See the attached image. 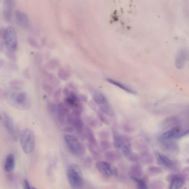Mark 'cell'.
Wrapping results in <instances>:
<instances>
[{
	"label": "cell",
	"instance_id": "cell-1",
	"mask_svg": "<svg viewBox=\"0 0 189 189\" xmlns=\"http://www.w3.org/2000/svg\"><path fill=\"white\" fill-rule=\"evenodd\" d=\"M20 144L22 150L26 154L32 153L34 149L36 137L33 130L26 128L23 130L20 135Z\"/></svg>",
	"mask_w": 189,
	"mask_h": 189
},
{
	"label": "cell",
	"instance_id": "cell-2",
	"mask_svg": "<svg viewBox=\"0 0 189 189\" xmlns=\"http://www.w3.org/2000/svg\"><path fill=\"white\" fill-rule=\"evenodd\" d=\"M67 175L70 186L73 189H80L83 185V174L80 167L74 164L70 165L67 170Z\"/></svg>",
	"mask_w": 189,
	"mask_h": 189
},
{
	"label": "cell",
	"instance_id": "cell-3",
	"mask_svg": "<svg viewBox=\"0 0 189 189\" xmlns=\"http://www.w3.org/2000/svg\"><path fill=\"white\" fill-rule=\"evenodd\" d=\"M64 139L72 154L77 157H81L85 154L86 148L77 137L70 134H65Z\"/></svg>",
	"mask_w": 189,
	"mask_h": 189
},
{
	"label": "cell",
	"instance_id": "cell-4",
	"mask_svg": "<svg viewBox=\"0 0 189 189\" xmlns=\"http://www.w3.org/2000/svg\"><path fill=\"white\" fill-rule=\"evenodd\" d=\"M92 97L103 113L109 116H113L114 114L113 109L108 100L102 93L98 91H94L92 93Z\"/></svg>",
	"mask_w": 189,
	"mask_h": 189
},
{
	"label": "cell",
	"instance_id": "cell-5",
	"mask_svg": "<svg viewBox=\"0 0 189 189\" xmlns=\"http://www.w3.org/2000/svg\"><path fill=\"white\" fill-rule=\"evenodd\" d=\"M9 97L11 103L18 109H27L31 106L30 98L25 92H15L11 94Z\"/></svg>",
	"mask_w": 189,
	"mask_h": 189
},
{
	"label": "cell",
	"instance_id": "cell-6",
	"mask_svg": "<svg viewBox=\"0 0 189 189\" xmlns=\"http://www.w3.org/2000/svg\"><path fill=\"white\" fill-rule=\"evenodd\" d=\"M3 38L7 50L15 52L18 45L17 35L15 29L12 26L5 29Z\"/></svg>",
	"mask_w": 189,
	"mask_h": 189
},
{
	"label": "cell",
	"instance_id": "cell-7",
	"mask_svg": "<svg viewBox=\"0 0 189 189\" xmlns=\"http://www.w3.org/2000/svg\"><path fill=\"white\" fill-rule=\"evenodd\" d=\"M188 130L182 131L181 127L178 125L170 128L165 132L163 133L159 138L160 140H174L180 138L188 134Z\"/></svg>",
	"mask_w": 189,
	"mask_h": 189
},
{
	"label": "cell",
	"instance_id": "cell-8",
	"mask_svg": "<svg viewBox=\"0 0 189 189\" xmlns=\"http://www.w3.org/2000/svg\"><path fill=\"white\" fill-rule=\"evenodd\" d=\"M121 149L123 150V154L127 159L131 161H137L139 159L138 156L131 150L130 141L127 137L122 136Z\"/></svg>",
	"mask_w": 189,
	"mask_h": 189
},
{
	"label": "cell",
	"instance_id": "cell-9",
	"mask_svg": "<svg viewBox=\"0 0 189 189\" xmlns=\"http://www.w3.org/2000/svg\"><path fill=\"white\" fill-rule=\"evenodd\" d=\"M96 168L100 173L106 176H115L118 174L116 168L107 161L98 162L96 164Z\"/></svg>",
	"mask_w": 189,
	"mask_h": 189
},
{
	"label": "cell",
	"instance_id": "cell-10",
	"mask_svg": "<svg viewBox=\"0 0 189 189\" xmlns=\"http://www.w3.org/2000/svg\"><path fill=\"white\" fill-rule=\"evenodd\" d=\"M160 147L162 151L170 156H175L179 152V145L174 140H160Z\"/></svg>",
	"mask_w": 189,
	"mask_h": 189
},
{
	"label": "cell",
	"instance_id": "cell-11",
	"mask_svg": "<svg viewBox=\"0 0 189 189\" xmlns=\"http://www.w3.org/2000/svg\"><path fill=\"white\" fill-rule=\"evenodd\" d=\"M157 161L160 165L165 169L169 170H176L178 168V164L175 161L170 159L167 156L156 152L155 154Z\"/></svg>",
	"mask_w": 189,
	"mask_h": 189
},
{
	"label": "cell",
	"instance_id": "cell-12",
	"mask_svg": "<svg viewBox=\"0 0 189 189\" xmlns=\"http://www.w3.org/2000/svg\"><path fill=\"white\" fill-rule=\"evenodd\" d=\"M171 182L170 189H178L181 188L185 182V178L183 176L176 174H172L168 178Z\"/></svg>",
	"mask_w": 189,
	"mask_h": 189
},
{
	"label": "cell",
	"instance_id": "cell-13",
	"mask_svg": "<svg viewBox=\"0 0 189 189\" xmlns=\"http://www.w3.org/2000/svg\"><path fill=\"white\" fill-rule=\"evenodd\" d=\"M3 124L9 134L12 137H16V130L12 117L7 113L3 114Z\"/></svg>",
	"mask_w": 189,
	"mask_h": 189
},
{
	"label": "cell",
	"instance_id": "cell-14",
	"mask_svg": "<svg viewBox=\"0 0 189 189\" xmlns=\"http://www.w3.org/2000/svg\"><path fill=\"white\" fill-rule=\"evenodd\" d=\"M188 52L185 50H181L178 53L175 61V67L178 69H182L188 60Z\"/></svg>",
	"mask_w": 189,
	"mask_h": 189
},
{
	"label": "cell",
	"instance_id": "cell-15",
	"mask_svg": "<svg viewBox=\"0 0 189 189\" xmlns=\"http://www.w3.org/2000/svg\"><path fill=\"white\" fill-rule=\"evenodd\" d=\"M13 0H3V17L5 20L9 22L11 19Z\"/></svg>",
	"mask_w": 189,
	"mask_h": 189
},
{
	"label": "cell",
	"instance_id": "cell-16",
	"mask_svg": "<svg viewBox=\"0 0 189 189\" xmlns=\"http://www.w3.org/2000/svg\"><path fill=\"white\" fill-rule=\"evenodd\" d=\"M15 17L18 24L22 27H26L29 24V20L27 15L20 10L15 11Z\"/></svg>",
	"mask_w": 189,
	"mask_h": 189
},
{
	"label": "cell",
	"instance_id": "cell-17",
	"mask_svg": "<svg viewBox=\"0 0 189 189\" xmlns=\"http://www.w3.org/2000/svg\"><path fill=\"white\" fill-rule=\"evenodd\" d=\"M15 157L13 154H9L5 161L4 169L7 172H11L15 169Z\"/></svg>",
	"mask_w": 189,
	"mask_h": 189
},
{
	"label": "cell",
	"instance_id": "cell-18",
	"mask_svg": "<svg viewBox=\"0 0 189 189\" xmlns=\"http://www.w3.org/2000/svg\"><path fill=\"white\" fill-rule=\"evenodd\" d=\"M106 80L108 83H109L113 84V85H114V86H117V87L119 88L121 90H124L125 92H126L127 93H129L130 94H136V92L134 90H133L132 88H131L129 87H128V86H126V85L121 83L120 82L117 81L115 80H113V79L109 78H107Z\"/></svg>",
	"mask_w": 189,
	"mask_h": 189
},
{
	"label": "cell",
	"instance_id": "cell-19",
	"mask_svg": "<svg viewBox=\"0 0 189 189\" xmlns=\"http://www.w3.org/2000/svg\"><path fill=\"white\" fill-rule=\"evenodd\" d=\"M130 174L131 177L141 178L143 176V169L138 164L132 165L130 169Z\"/></svg>",
	"mask_w": 189,
	"mask_h": 189
},
{
	"label": "cell",
	"instance_id": "cell-20",
	"mask_svg": "<svg viewBox=\"0 0 189 189\" xmlns=\"http://www.w3.org/2000/svg\"><path fill=\"white\" fill-rule=\"evenodd\" d=\"M178 123V119L176 117H170L168 118L165 120L164 123L162 124V127L165 128H171L174 126L177 125Z\"/></svg>",
	"mask_w": 189,
	"mask_h": 189
},
{
	"label": "cell",
	"instance_id": "cell-21",
	"mask_svg": "<svg viewBox=\"0 0 189 189\" xmlns=\"http://www.w3.org/2000/svg\"><path fill=\"white\" fill-rule=\"evenodd\" d=\"M113 140L115 148L117 149H120L122 143V136L119 135L117 132L114 131L113 134Z\"/></svg>",
	"mask_w": 189,
	"mask_h": 189
},
{
	"label": "cell",
	"instance_id": "cell-22",
	"mask_svg": "<svg viewBox=\"0 0 189 189\" xmlns=\"http://www.w3.org/2000/svg\"><path fill=\"white\" fill-rule=\"evenodd\" d=\"M133 180L135 182L138 187L140 189H147L148 186L145 180L142 179L141 178H134L131 177Z\"/></svg>",
	"mask_w": 189,
	"mask_h": 189
},
{
	"label": "cell",
	"instance_id": "cell-23",
	"mask_svg": "<svg viewBox=\"0 0 189 189\" xmlns=\"http://www.w3.org/2000/svg\"><path fill=\"white\" fill-rule=\"evenodd\" d=\"M148 174L151 176H156L162 172V169L158 166H150L148 169Z\"/></svg>",
	"mask_w": 189,
	"mask_h": 189
},
{
	"label": "cell",
	"instance_id": "cell-24",
	"mask_svg": "<svg viewBox=\"0 0 189 189\" xmlns=\"http://www.w3.org/2000/svg\"><path fill=\"white\" fill-rule=\"evenodd\" d=\"M141 159L144 162H145L147 164L152 163L153 161V158L151 155L149 154V153L144 151L141 154Z\"/></svg>",
	"mask_w": 189,
	"mask_h": 189
},
{
	"label": "cell",
	"instance_id": "cell-25",
	"mask_svg": "<svg viewBox=\"0 0 189 189\" xmlns=\"http://www.w3.org/2000/svg\"><path fill=\"white\" fill-rule=\"evenodd\" d=\"M58 77L61 80H67L70 77V73L68 71L64 69H61L59 70L58 73Z\"/></svg>",
	"mask_w": 189,
	"mask_h": 189
},
{
	"label": "cell",
	"instance_id": "cell-26",
	"mask_svg": "<svg viewBox=\"0 0 189 189\" xmlns=\"http://www.w3.org/2000/svg\"><path fill=\"white\" fill-rule=\"evenodd\" d=\"M105 157L107 159L110 161H114L115 160L117 159L118 157L117 153L113 151H110L106 153Z\"/></svg>",
	"mask_w": 189,
	"mask_h": 189
},
{
	"label": "cell",
	"instance_id": "cell-27",
	"mask_svg": "<svg viewBox=\"0 0 189 189\" xmlns=\"http://www.w3.org/2000/svg\"><path fill=\"white\" fill-rule=\"evenodd\" d=\"M58 64V62L57 60H51L47 63V67L50 70H54L57 67Z\"/></svg>",
	"mask_w": 189,
	"mask_h": 189
},
{
	"label": "cell",
	"instance_id": "cell-28",
	"mask_svg": "<svg viewBox=\"0 0 189 189\" xmlns=\"http://www.w3.org/2000/svg\"><path fill=\"white\" fill-rule=\"evenodd\" d=\"M151 188L152 189H160L163 188V186L164 185V183L161 182V181H157V182H153L151 185Z\"/></svg>",
	"mask_w": 189,
	"mask_h": 189
},
{
	"label": "cell",
	"instance_id": "cell-29",
	"mask_svg": "<svg viewBox=\"0 0 189 189\" xmlns=\"http://www.w3.org/2000/svg\"><path fill=\"white\" fill-rule=\"evenodd\" d=\"M7 56L10 60H16V56L15 54V52H12V51H10V50H7Z\"/></svg>",
	"mask_w": 189,
	"mask_h": 189
},
{
	"label": "cell",
	"instance_id": "cell-30",
	"mask_svg": "<svg viewBox=\"0 0 189 189\" xmlns=\"http://www.w3.org/2000/svg\"><path fill=\"white\" fill-rule=\"evenodd\" d=\"M28 42L30 43L31 46H33L34 47H38V46H39L38 44V43H37V42L36 40H34V39L32 38H29L28 39Z\"/></svg>",
	"mask_w": 189,
	"mask_h": 189
},
{
	"label": "cell",
	"instance_id": "cell-31",
	"mask_svg": "<svg viewBox=\"0 0 189 189\" xmlns=\"http://www.w3.org/2000/svg\"><path fill=\"white\" fill-rule=\"evenodd\" d=\"M24 188L26 189H31L32 188V186L31 185L29 181L27 180L24 181Z\"/></svg>",
	"mask_w": 189,
	"mask_h": 189
},
{
	"label": "cell",
	"instance_id": "cell-32",
	"mask_svg": "<svg viewBox=\"0 0 189 189\" xmlns=\"http://www.w3.org/2000/svg\"><path fill=\"white\" fill-rule=\"evenodd\" d=\"M101 145L104 149H107L110 147V144L109 143L108 141H104L102 143Z\"/></svg>",
	"mask_w": 189,
	"mask_h": 189
},
{
	"label": "cell",
	"instance_id": "cell-33",
	"mask_svg": "<svg viewBox=\"0 0 189 189\" xmlns=\"http://www.w3.org/2000/svg\"><path fill=\"white\" fill-rule=\"evenodd\" d=\"M5 45V44L3 42H2V41L0 42V51L2 52L3 50Z\"/></svg>",
	"mask_w": 189,
	"mask_h": 189
},
{
	"label": "cell",
	"instance_id": "cell-34",
	"mask_svg": "<svg viewBox=\"0 0 189 189\" xmlns=\"http://www.w3.org/2000/svg\"><path fill=\"white\" fill-rule=\"evenodd\" d=\"M4 63H5V62L2 59H0V68H1L3 66Z\"/></svg>",
	"mask_w": 189,
	"mask_h": 189
},
{
	"label": "cell",
	"instance_id": "cell-35",
	"mask_svg": "<svg viewBox=\"0 0 189 189\" xmlns=\"http://www.w3.org/2000/svg\"><path fill=\"white\" fill-rule=\"evenodd\" d=\"M1 119H2V118H1V115H0V120Z\"/></svg>",
	"mask_w": 189,
	"mask_h": 189
},
{
	"label": "cell",
	"instance_id": "cell-36",
	"mask_svg": "<svg viewBox=\"0 0 189 189\" xmlns=\"http://www.w3.org/2000/svg\"><path fill=\"white\" fill-rule=\"evenodd\" d=\"M0 2H1V0H0Z\"/></svg>",
	"mask_w": 189,
	"mask_h": 189
}]
</instances>
